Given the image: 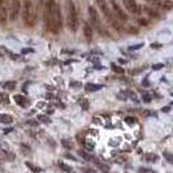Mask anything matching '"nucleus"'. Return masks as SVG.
<instances>
[{"label":"nucleus","mask_w":173,"mask_h":173,"mask_svg":"<svg viewBox=\"0 0 173 173\" xmlns=\"http://www.w3.org/2000/svg\"><path fill=\"white\" fill-rule=\"evenodd\" d=\"M61 145H63L65 148H72V143L68 141V139H63V141H61Z\"/></svg>","instance_id":"bb28decb"},{"label":"nucleus","mask_w":173,"mask_h":173,"mask_svg":"<svg viewBox=\"0 0 173 173\" xmlns=\"http://www.w3.org/2000/svg\"><path fill=\"white\" fill-rule=\"evenodd\" d=\"M38 120H39V121H42V122H46V124H50L51 122L50 117H47V116H44V115H39L38 116Z\"/></svg>","instance_id":"412c9836"},{"label":"nucleus","mask_w":173,"mask_h":173,"mask_svg":"<svg viewBox=\"0 0 173 173\" xmlns=\"http://www.w3.org/2000/svg\"><path fill=\"white\" fill-rule=\"evenodd\" d=\"M122 1H124L125 8L128 9L129 12H132L133 14H139V13H141V8H139L138 3H137L135 0H122Z\"/></svg>","instance_id":"0eeeda50"},{"label":"nucleus","mask_w":173,"mask_h":173,"mask_svg":"<svg viewBox=\"0 0 173 173\" xmlns=\"http://www.w3.org/2000/svg\"><path fill=\"white\" fill-rule=\"evenodd\" d=\"M169 109H171V107L167 106V107H163V109H161V111H163V112H168Z\"/></svg>","instance_id":"72a5a7b5"},{"label":"nucleus","mask_w":173,"mask_h":173,"mask_svg":"<svg viewBox=\"0 0 173 173\" xmlns=\"http://www.w3.org/2000/svg\"><path fill=\"white\" fill-rule=\"evenodd\" d=\"M103 89V85H95V83H87L85 86V90L87 93H95V91H99Z\"/></svg>","instance_id":"9b49d317"},{"label":"nucleus","mask_w":173,"mask_h":173,"mask_svg":"<svg viewBox=\"0 0 173 173\" xmlns=\"http://www.w3.org/2000/svg\"><path fill=\"white\" fill-rule=\"evenodd\" d=\"M164 68V64H155L152 65V70H160Z\"/></svg>","instance_id":"c85d7f7f"},{"label":"nucleus","mask_w":173,"mask_h":173,"mask_svg":"<svg viewBox=\"0 0 173 173\" xmlns=\"http://www.w3.org/2000/svg\"><path fill=\"white\" fill-rule=\"evenodd\" d=\"M80 106L82 107L83 109H89V102L86 99H81L80 100Z\"/></svg>","instance_id":"a878e982"},{"label":"nucleus","mask_w":173,"mask_h":173,"mask_svg":"<svg viewBox=\"0 0 173 173\" xmlns=\"http://www.w3.org/2000/svg\"><path fill=\"white\" fill-rule=\"evenodd\" d=\"M87 11H89V14H90V18H91V24H93V26L94 28L96 29L100 33V34H104V28H103V24H102V21H100V17H99V13H98V11L95 8H94L93 5H90L89 7V9H87Z\"/></svg>","instance_id":"20e7f679"},{"label":"nucleus","mask_w":173,"mask_h":173,"mask_svg":"<svg viewBox=\"0 0 173 173\" xmlns=\"http://www.w3.org/2000/svg\"><path fill=\"white\" fill-rule=\"evenodd\" d=\"M125 122L128 124V125H133V124L137 122V119H135V117L129 116V117H126V119H125Z\"/></svg>","instance_id":"b1692460"},{"label":"nucleus","mask_w":173,"mask_h":173,"mask_svg":"<svg viewBox=\"0 0 173 173\" xmlns=\"http://www.w3.org/2000/svg\"><path fill=\"white\" fill-rule=\"evenodd\" d=\"M28 52H33L31 48H25L24 51H22V54H28Z\"/></svg>","instance_id":"c9c22d12"},{"label":"nucleus","mask_w":173,"mask_h":173,"mask_svg":"<svg viewBox=\"0 0 173 173\" xmlns=\"http://www.w3.org/2000/svg\"><path fill=\"white\" fill-rule=\"evenodd\" d=\"M20 9H21V0H9L8 17L11 21H14V20L17 18Z\"/></svg>","instance_id":"423d86ee"},{"label":"nucleus","mask_w":173,"mask_h":173,"mask_svg":"<svg viewBox=\"0 0 173 173\" xmlns=\"http://www.w3.org/2000/svg\"><path fill=\"white\" fill-rule=\"evenodd\" d=\"M139 24L141 25H147V21H146V20H139Z\"/></svg>","instance_id":"e433bc0d"},{"label":"nucleus","mask_w":173,"mask_h":173,"mask_svg":"<svg viewBox=\"0 0 173 173\" xmlns=\"http://www.w3.org/2000/svg\"><path fill=\"white\" fill-rule=\"evenodd\" d=\"M111 5H112V9H113V12L116 13V16L119 17L121 21H126L128 20V16H126V13L122 11V8L120 7L119 4L116 3V0H111Z\"/></svg>","instance_id":"6e6552de"},{"label":"nucleus","mask_w":173,"mask_h":173,"mask_svg":"<svg viewBox=\"0 0 173 173\" xmlns=\"http://www.w3.org/2000/svg\"><path fill=\"white\" fill-rule=\"evenodd\" d=\"M0 102H3L4 104H8V103H9V96H8V94L0 93Z\"/></svg>","instance_id":"6ab92c4d"},{"label":"nucleus","mask_w":173,"mask_h":173,"mask_svg":"<svg viewBox=\"0 0 173 173\" xmlns=\"http://www.w3.org/2000/svg\"><path fill=\"white\" fill-rule=\"evenodd\" d=\"M161 47V44H159V43H152L151 44V48H160Z\"/></svg>","instance_id":"473e14b6"},{"label":"nucleus","mask_w":173,"mask_h":173,"mask_svg":"<svg viewBox=\"0 0 173 173\" xmlns=\"http://www.w3.org/2000/svg\"><path fill=\"white\" fill-rule=\"evenodd\" d=\"M65 7H67V20H68V26L73 33L77 31L78 29V13L77 8L74 5L73 0H65Z\"/></svg>","instance_id":"7ed1b4c3"},{"label":"nucleus","mask_w":173,"mask_h":173,"mask_svg":"<svg viewBox=\"0 0 173 173\" xmlns=\"http://www.w3.org/2000/svg\"><path fill=\"white\" fill-rule=\"evenodd\" d=\"M111 68L113 69V72H116V73H119V74H124V68H121V67H119L117 64H112L111 65Z\"/></svg>","instance_id":"a211bd4d"},{"label":"nucleus","mask_w":173,"mask_h":173,"mask_svg":"<svg viewBox=\"0 0 173 173\" xmlns=\"http://www.w3.org/2000/svg\"><path fill=\"white\" fill-rule=\"evenodd\" d=\"M12 128H8V129H4V133H5V134H8V133H11L12 132Z\"/></svg>","instance_id":"4c0bfd02"},{"label":"nucleus","mask_w":173,"mask_h":173,"mask_svg":"<svg viewBox=\"0 0 173 173\" xmlns=\"http://www.w3.org/2000/svg\"><path fill=\"white\" fill-rule=\"evenodd\" d=\"M65 158L70 159V160H74V161L77 160V158H76V156H73V155H70V154H65Z\"/></svg>","instance_id":"2f4dec72"},{"label":"nucleus","mask_w":173,"mask_h":173,"mask_svg":"<svg viewBox=\"0 0 173 173\" xmlns=\"http://www.w3.org/2000/svg\"><path fill=\"white\" fill-rule=\"evenodd\" d=\"M0 122L1 124H12L13 122V117L9 115H4V113H0Z\"/></svg>","instance_id":"4468645a"},{"label":"nucleus","mask_w":173,"mask_h":173,"mask_svg":"<svg viewBox=\"0 0 173 173\" xmlns=\"http://www.w3.org/2000/svg\"><path fill=\"white\" fill-rule=\"evenodd\" d=\"M3 3H4V0H0V7L3 5Z\"/></svg>","instance_id":"ea45409f"},{"label":"nucleus","mask_w":173,"mask_h":173,"mask_svg":"<svg viewBox=\"0 0 173 173\" xmlns=\"http://www.w3.org/2000/svg\"><path fill=\"white\" fill-rule=\"evenodd\" d=\"M164 158L167 159L169 163H173V158H172V154H171V152H164Z\"/></svg>","instance_id":"cd10ccee"},{"label":"nucleus","mask_w":173,"mask_h":173,"mask_svg":"<svg viewBox=\"0 0 173 173\" xmlns=\"http://www.w3.org/2000/svg\"><path fill=\"white\" fill-rule=\"evenodd\" d=\"M142 100L143 102H146V103H150L152 100V98H151V95H150V94H147V93H145L142 95Z\"/></svg>","instance_id":"393cba45"},{"label":"nucleus","mask_w":173,"mask_h":173,"mask_svg":"<svg viewBox=\"0 0 173 173\" xmlns=\"http://www.w3.org/2000/svg\"><path fill=\"white\" fill-rule=\"evenodd\" d=\"M14 100L20 107H28V104H29L28 98L24 96V95H14Z\"/></svg>","instance_id":"f8f14e48"},{"label":"nucleus","mask_w":173,"mask_h":173,"mask_svg":"<svg viewBox=\"0 0 173 173\" xmlns=\"http://www.w3.org/2000/svg\"><path fill=\"white\" fill-rule=\"evenodd\" d=\"M59 167H60V169H63L64 172H72L73 171L72 167H69V165L65 164V163H63V161H59Z\"/></svg>","instance_id":"f3484780"},{"label":"nucleus","mask_w":173,"mask_h":173,"mask_svg":"<svg viewBox=\"0 0 173 173\" xmlns=\"http://www.w3.org/2000/svg\"><path fill=\"white\" fill-rule=\"evenodd\" d=\"M78 154H80L81 156H82V158L85 159V160H87V161H91V160H93V156H91L90 154H87V152L86 151H82V150H80V151H78Z\"/></svg>","instance_id":"dca6fc26"},{"label":"nucleus","mask_w":173,"mask_h":173,"mask_svg":"<svg viewBox=\"0 0 173 173\" xmlns=\"http://www.w3.org/2000/svg\"><path fill=\"white\" fill-rule=\"evenodd\" d=\"M8 20V9L5 7H0V22L1 24H5V21Z\"/></svg>","instance_id":"ddd939ff"},{"label":"nucleus","mask_w":173,"mask_h":173,"mask_svg":"<svg viewBox=\"0 0 173 173\" xmlns=\"http://www.w3.org/2000/svg\"><path fill=\"white\" fill-rule=\"evenodd\" d=\"M150 4L159 7V8H165V9H172L173 3L172 0H147Z\"/></svg>","instance_id":"1a4fd4ad"},{"label":"nucleus","mask_w":173,"mask_h":173,"mask_svg":"<svg viewBox=\"0 0 173 173\" xmlns=\"http://www.w3.org/2000/svg\"><path fill=\"white\" fill-rule=\"evenodd\" d=\"M119 63H120V64H125V63H126V60H125V59H120Z\"/></svg>","instance_id":"58836bf2"},{"label":"nucleus","mask_w":173,"mask_h":173,"mask_svg":"<svg viewBox=\"0 0 173 173\" xmlns=\"http://www.w3.org/2000/svg\"><path fill=\"white\" fill-rule=\"evenodd\" d=\"M93 160H94V161H95V163H96V165H98V167H99L100 169H103V171H108V169H109L108 167H107V165H104V164H103V163H100L99 160H96V159H93Z\"/></svg>","instance_id":"5701e85b"},{"label":"nucleus","mask_w":173,"mask_h":173,"mask_svg":"<svg viewBox=\"0 0 173 173\" xmlns=\"http://www.w3.org/2000/svg\"><path fill=\"white\" fill-rule=\"evenodd\" d=\"M16 86H17V83L14 82V81H8V82H4L3 83V87L7 90H14Z\"/></svg>","instance_id":"2eb2a0df"},{"label":"nucleus","mask_w":173,"mask_h":173,"mask_svg":"<svg viewBox=\"0 0 173 173\" xmlns=\"http://www.w3.org/2000/svg\"><path fill=\"white\" fill-rule=\"evenodd\" d=\"M138 171L141 172V173H151V172H152V169H150V168H146V167H141V168L138 169Z\"/></svg>","instance_id":"c756f323"},{"label":"nucleus","mask_w":173,"mask_h":173,"mask_svg":"<svg viewBox=\"0 0 173 173\" xmlns=\"http://www.w3.org/2000/svg\"><path fill=\"white\" fill-rule=\"evenodd\" d=\"M25 164H26V167H28V168H30V169H31V171H34V172H42V168L34 167V165H33V164H31V163L26 161V163H25Z\"/></svg>","instance_id":"4be33fe9"},{"label":"nucleus","mask_w":173,"mask_h":173,"mask_svg":"<svg viewBox=\"0 0 173 173\" xmlns=\"http://www.w3.org/2000/svg\"><path fill=\"white\" fill-rule=\"evenodd\" d=\"M146 159H147L148 161H156L159 159V156L156 155V154H146V156H145Z\"/></svg>","instance_id":"aec40b11"},{"label":"nucleus","mask_w":173,"mask_h":173,"mask_svg":"<svg viewBox=\"0 0 173 173\" xmlns=\"http://www.w3.org/2000/svg\"><path fill=\"white\" fill-rule=\"evenodd\" d=\"M83 35L87 42H90L93 39V29L89 24H83Z\"/></svg>","instance_id":"9d476101"},{"label":"nucleus","mask_w":173,"mask_h":173,"mask_svg":"<svg viewBox=\"0 0 173 173\" xmlns=\"http://www.w3.org/2000/svg\"><path fill=\"white\" fill-rule=\"evenodd\" d=\"M22 9V20L26 26H34L37 24V11L31 0H24L21 5Z\"/></svg>","instance_id":"f03ea898"},{"label":"nucleus","mask_w":173,"mask_h":173,"mask_svg":"<svg viewBox=\"0 0 173 173\" xmlns=\"http://www.w3.org/2000/svg\"><path fill=\"white\" fill-rule=\"evenodd\" d=\"M96 3H98V5H99V8H100V11H102V13L106 16L107 18H108V21L112 22V24L115 25L116 28H119V25H117V22L115 21V17H113L112 12H111V8L108 7V4H107L106 0H96Z\"/></svg>","instance_id":"39448f33"},{"label":"nucleus","mask_w":173,"mask_h":173,"mask_svg":"<svg viewBox=\"0 0 173 173\" xmlns=\"http://www.w3.org/2000/svg\"><path fill=\"white\" fill-rule=\"evenodd\" d=\"M44 26L48 31L59 34L63 29V18H61L60 7L55 0H47L44 5Z\"/></svg>","instance_id":"f257e3e1"},{"label":"nucleus","mask_w":173,"mask_h":173,"mask_svg":"<svg viewBox=\"0 0 173 173\" xmlns=\"http://www.w3.org/2000/svg\"><path fill=\"white\" fill-rule=\"evenodd\" d=\"M141 47H143V44H142V43H139V44L130 46V47H129V50H130V51H135V50H138V48H141Z\"/></svg>","instance_id":"7c9ffc66"},{"label":"nucleus","mask_w":173,"mask_h":173,"mask_svg":"<svg viewBox=\"0 0 173 173\" xmlns=\"http://www.w3.org/2000/svg\"><path fill=\"white\" fill-rule=\"evenodd\" d=\"M85 172H89V173H94V172H95V169H93V168H87V169H85Z\"/></svg>","instance_id":"f704fd0d"}]
</instances>
